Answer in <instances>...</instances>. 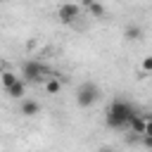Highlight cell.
I'll list each match as a JSON object with an SVG mask.
<instances>
[{
  "mask_svg": "<svg viewBox=\"0 0 152 152\" xmlns=\"http://www.w3.org/2000/svg\"><path fill=\"white\" fill-rule=\"evenodd\" d=\"M133 116H135V109L126 100H112L107 107V114H104V124L109 128H126Z\"/></svg>",
  "mask_w": 152,
  "mask_h": 152,
  "instance_id": "6da1fadb",
  "label": "cell"
},
{
  "mask_svg": "<svg viewBox=\"0 0 152 152\" xmlns=\"http://www.w3.org/2000/svg\"><path fill=\"white\" fill-rule=\"evenodd\" d=\"M21 78L26 83H45L50 78V69L40 59H26L21 64Z\"/></svg>",
  "mask_w": 152,
  "mask_h": 152,
  "instance_id": "7a4b0ae2",
  "label": "cell"
},
{
  "mask_svg": "<svg viewBox=\"0 0 152 152\" xmlns=\"http://www.w3.org/2000/svg\"><path fill=\"white\" fill-rule=\"evenodd\" d=\"M97 100H100V86H95L93 81H86V83L78 86V90H76V104H78V107L88 109V107H93Z\"/></svg>",
  "mask_w": 152,
  "mask_h": 152,
  "instance_id": "3957f363",
  "label": "cell"
},
{
  "mask_svg": "<svg viewBox=\"0 0 152 152\" xmlns=\"http://www.w3.org/2000/svg\"><path fill=\"white\" fill-rule=\"evenodd\" d=\"M78 14H81V7L76 2H64V5L57 7V19L62 24H74L78 19Z\"/></svg>",
  "mask_w": 152,
  "mask_h": 152,
  "instance_id": "277c9868",
  "label": "cell"
},
{
  "mask_svg": "<svg viewBox=\"0 0 152 152\" xmlns=\"http://www.w3.org/2000/svg\"><path fill=\"white\" fill-rule=\"evenodd\" d=\"M19 114H21V116H38V114H40V102L24 97L21 104H19Z\"/></svg>",
  "mask_w": 152,
  "mask_h": 152,
  "instance_id": "5b68a950",
  "label": "cell"
},
{
  "mask_svg": "<svg viewBox=\"0 0 152 152\" xmlns=\"http://www.w3.org/2000/svg\"><path fill=\"white\" fill-rule=\"evenodd\" d=\"M145 126H147L145 114H138V112H135V116H133V119H131V124H128L131 133H135V135H145Z\"/></svg>",
  "mask_w": 152,
  "mask_h": 152,
  "instance_id": "8992f818",
  "label": "cell"
},
{
  "mask_svg": "<svg viewBox=\"0 0 152 152\" xmlns=\"http://www.w3.org/2000/svg\"><path fill=\"white\" fill-rule=\"evenodd\" d=\"M7 95H10V97H14V100H24V95H26V81H24V78H19L12 88H7Z\"/></svg>",
  "mask_w": 152,
  "mask_h": 152,
  "instance_id": "52a82bcc",
  "label": "cell"
},
{
  "mask_svg": "<svg viewBox=\"0 0 152 152\" xmlns=\"http://www.w3.org/2000/svg\"><path fill=\"white\" fill-rule=\"evenodd\" d=\"M81 2H83V7H88V12H90L93 17H97V19L104 17V7H102L97 0H81Z\"/></svg>",
  "mask_w": 152,
  "mask_h": 152,
  "instance_id": "ba28073f",
  "label": "cell"
},
{
  "mask_svg": "<svg viewBox=\"0 0 152 152\" xmlns=\"http://www.w3.org/2000/svg\"><path fill=\"white\" fill-rule=\"evenodd\" d=\"M124 38H128V40H140V38H142V28H140L138 24H128V26L124 28Z\"/></svg>",
  "mask_w": 152,
  "mask_h": 152,
  "instance_id": "9c48e42d",
  "label": "cell"
},
{
  "mask_svg": "<svg viewBox=\"0 0 152 152\" xmlns=\"http://www.w3.org/2000/svg\"><path fill=\"white\" fill-rule=\"evenodd\" d=\"M59 90H62V81H59L57 76H50V78L45 81V93H48V95H57Z\"/></svg>",
  "mask_w": 152,
  "mask_h": 152,
  "instance_id": "30bf717a",
  "label": "cell"
},
{
  "mask_svg": "<svg viewBox=\"0 0 152 152\" xmlns=\"http://www.w3.org/2000/svg\"><path fill=\"white\" fill-rule=\"evenodd\" d=\"M19 78H21L19 74H14V71L5 69V71H2V86H5V90H7V88H12V86H14V83H17Z\"/></svg>",
  "mask_w": 152,
  "mask_h": 152,
  "instance_id": "8fae6325",
  "label": "cell"
},
{
  "mask_svg": "<svg viewBox=\"0 0 152 152\" xmlns=\"http://www.w3.org/2000/svg\"><path fill=\"white\" fill-rule=\"evenodd\" d=\"M140 66H142V71H145V74H152V55L142 57V64H140Z\"/></svg>",
  "mask_w": 152,
  "mask_h": 152,
  "instance_id": "7c38bea8",
  "label": "cell"
},
{
  "mask_svg": "<svg viewBox=\"0 0 152 152\" xmlns=\"http://www.w3.org/2000/svg\"><path fill=\"white\" fill-rule=\"evenodd\" d=\"M140 140H142L145 150H152V135H140Z\"/></svg>",
  "mask_w": 152,
  "mask_h": 152,
  "instance_id": "4fadbf2b",
  "label": "cell"
},
{
  "mask_svg": "<svg viewBox=\"0 0 152 152\" xmlns=\"http://www.w3.org/2000/svg\"><path fill=\"white\" fill-rule=\"evenodd\" d=\"M147 119V126H145V135H152V114H145Z\"/></svg>",
  "mask_w": 152,
  "mask_h": 152,
  "instance_id": "5bb4252c",
  "label": "cell"
},
{
  "mask_svg": "<svg viewBox=\"0 0 152 152\" xmlns=\"http://www.w3.org/2000/svg\"><path fill=\"white\" fill-rule=\"evenodd\" d=\"M100 152H109V150H107V147H102V150H100Z\"/></svg>",
  "mask_w": 152,
  "mask_h": 152,
  "instance_id": "9a60e30c",
  "label": "cell"
}]
</instances>
